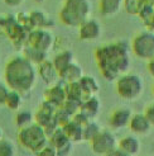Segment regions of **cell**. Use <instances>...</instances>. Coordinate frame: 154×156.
Masks as SVG:
<instances>
[{"label":"cell","instance_id":"cell-1","mask_svg":"<svg viewBox=\"0 0 154 156\" xmlns=\"http://www.w3.org/2000/svg\"><path fill=\"white\" fill-rule=\"evenodd\" d=\"M96 64L106 80L114 81L130 66V58L125 43H111L99 47L95 52Z\"/></svg>","mask_w":154,"mask_h":156},{"label":"cell","instance_id":"cell-2","mask_svg":"<svg viewBox=\"0 0 154 156\" xmlns=\"http://www.w3.org/2000/svg\"><path fill=\"white\" fill-rule=\"evenodd\" d=\"M5 81L12 90L25 94L33 89L35 84L34 65L24 56H15L5 65Z\"/></svg>","mask_w":154,"mask_h":156},{"label":"cell","instance_id":"cell-3","mask_svg":"<svg viewBox=\"0 0 154 156\" xmlns=\"http://www.w3.org/2000/svg\"><path fill=\"white\" fill-rule=\"evenodd\" d=\"M91 5L89 0H65L59 12V19L68 27H80L89 18Z\"/></svg>","mask_w":154,"mask_h":156},{"label":"cell","instance_id":"cell-4","mask_svg":"<svg viewBox=\"0 0 154 156\" xmlns=\"http://www.w3.org/2000/svg\"><path fill=\"white\" fill-rule=\"evenodd\" d=\"M18 141L24 149L38 154L45 145H48V137L42 126L38 123L22 127L18 132Z\"/></svg>","mask_w":154,"mask_h":156},{"label":"cell","instance_id":"cell-5","mask_svg":"<svg viewBox=\"0 0 154 156\" xmlns=\"http://www.w3.org/2000/svg\"><path fill=\"white\" fill-rule=\"evenodd\" d=\"M144 84L139 75L125 74L116 80V93L125 100H135L143 93Z\"/></svg>","mask_w":154,"mask_h":156},{"label":"cell","instance_id":"cell-6","mask_svg":"<svg viewBox=\"0 0 154 156\" xmlns=\"http://www.w3.org/2000/svg\"><path fill=\"white\" fill-rule=\"evenodd\" d=\"M132 50L136 57L150 60L154 56V32L145 30L138 33L132 41Z\"/></svg>","mask_w":154,"mask_h":156},{"label":"cell","instance_id":"cell-7","mask_svg":"<svg viewBox=\"0 0 154 156\" xmlns=\"http://www.w3.org/2000/svg\"><path fill=\"white\" fill-rule=\"evenodd\" d=\"M92 151L96 155H109L115 147H118L116 137L107 129H101L91 140Z\"/></svg>","mask_w":154,"mask_h":156},{"label":"cell","instance_id":"cell-8","mask_svg":"<svg viewBox=\"0 0 154 156\" xmlns=\"http://www.w3.org/2000/svg\"><path fill=\"white\" fill-rule=\"evenodd\" d=\"M53 43H55V38L52 33L44 28H35L34 30H30L28 36V44L43 52H48L52 48Z\"/></svg>","mask_w":154,"mask_h":156},{"label":"cell","instance_id":"cell-9","mask_svg":"<svg viewBox=\"0 0 154 156\" xmlns=\"http://www.w3.org/2000/svg\"><path fill=\"white\" fill-rule=\"evenodd\" d=\"M101 34L100 23L92 19H86L80 24V38L82 41H94Z\"/></svg>","mask_w":154,"mask_h":156},{"label":"cell","instance_id":"cell-10","mask_svg":"<svg viewBox=\"0 0 154 156\" xmlns=\"http://www.w3.org/2000/svg\"><path fill=\"white\" fill-rule=\"evenodd\" d=\"M132 118V112L128 108H118L110 115V126L115 129L124 128L129 124V121Z\"/></svg>","mask_w":154,"mask_h":156},{"label":"cell","instance_id":"cell-11","mask_svg":"<svg viewBox=\"0 0 154 156\" xmlns=\"http://www.w3.org/2000/svg\"><path fill=\"white\" fill-rule=\"evenodd\" d=\"M150 123L147 119V117L144 115V113L140 114H134L132 115V118L129 121V128L133 133L136 135H147L150 131Z\"/></svg>","mask_w":154,"mask_h":156},{"label":"cell","instance_id":"cell-12","mask_svg":"<svg viewBox=\"0 0 154 156\" xmlns=\"http://www.w3.org/2000/svg\"><path fill=\"white\" fill-rule=\"evenodd\" d=\"M43 97H44V100L55 103L58 107L62 105L65 103V100L67 99L65 87H62V85H53V87L45 89L43 93Z\"/></svg>","mask_w":154,"mask_h":156},{"label":"cell","instance_id":"cell-13","mask_svg":"<svg viewBox=\"0 0 154 156\" xmlns=\"http://www.w3.org/2000/svg\"><path fill=\"white\" fill-rule=\"evenodd\" d=\"M38 74H39L41 79L47 84H51L58 77V71L53 65V61H48L47 58L42 61L41 64H38Z\"/></svg>","mask_w":154,"mask_h":156},{"label":"cell","instance_id":"cell-14","mask_svg":"<svg viewBox=\"0 0 154 156\" xmlns=\"http://www.w3.org/2000/svg\"><path fill=\"white\" fill-rule=\"evenodd\" d=\"M63 128L67 138L73 144V142H81L83 141V127L77 122H75L72 118L68 121L66 124L61 126Z\"/></svg>","mask_w":154,"mask_h":156},{"label":"cell","instance_id":"cell-15","mask_svg":"<svg viewBox=\"0 0 154 156\" xmlns=\"http://www.w3.org/2000/svg\"><path fill=\"white\" fill-rule=\"evenodd\" d=\"M83 76L82 67L80 65L76 64H70L67 67H65L62 71L58 73V77L62 80L65 84L66 83H73V81H79L81 77Z\"/></svg>","mask_w":154,"mask_h":156},{"label":"cell","instance_id":"cell-16","mask_svg":"<svg viewBox=\"0 0 154 156\" xmlns=\"http://www.w3.org/2000/svg\"><path fill=\"white\" fill-rule=\"evenodd\" d=\"M100 108H101V103H100L99 98L96 95H94V97H90L86 100H83L80 107V112L83 113L87 118H90L92 121L99 114Z\"/></svg>","mask_w":154,"mask_h":156},{"label":"cell","instance_id":"cell-17","mask_svg":"<svg viewBox=\"0 0 154 156\" xmlns=\"http://www.w3.org/2000/svg\"><path fill=\"white\" fill-rule=\"evenodd\" d=\"M118 147L121 149L128 156H134L140 151V142L134 136H125L118 142Z\"/></svg>","mask_w":154,"mask_h":156},{"label":"cell","instance_id":"cell-18","mask_svg":"<svg viewBox=\"0 0 154 156\" xmlns=\"http://www.w3.org/2000/svg\"><path fill=\"white\" fill-rule=\"evenodd\" d=\"M122 2L124 0H100V12L106 17L115 15L120 12Z\"/></svg>","mask_w":154,"mask_h":156},{"label":"cell","instance_id":"cell-19","mask_svg":"<svg viewBox=\"0 0 154 156\" xmlns=\"http://www.w3.org/2000/svg\"><path fill=\"white\" fill-rule=\"evenodd\" d=\"M80 84L82 87L85 95H86V99H89L90 97L96 95L99 93V90H100L99 83L95 80V77H92V76H85L83 75L80 79Z\"/></svg>","mask_w":154,"mask_h":156},{"label":"cell","instance_id":"cell-20","mask_svg":"<svg viewBox=\"0 0 154 156\" xmlns=\"http://www.w3.org/2000/svg\"><path fill=\"white\" fill-rule=\"evenodd\" d=\"M73 62V53L70 50H65L62 52H59L58 55H56L55 58H53V65L57 69V71H62L65 67H67L70 64Z\"/></svg>","mask_w":154,"mask_h":156},{"label":"cell","instance_id":"cell-21","mask_svg":"<svg viewBox=\"0 0 154 156\" xmlns=\"http://www.w3.org/2000/svg\"><path fill=\"white\" fill-rule=\"evenodd\" d=\"M65 90H66V95L67 98H72V99H79L81 102L86 100V95L82 90V87L79 81H73V83H66L65 85Z\"/></svg>","mask_w":154,"mask_h":156},{"label":"cell","instance_id":"cell-22","mask_svg":"<svg viewBox=\"0 0 154 156\" xmlns=\"http://www.w3.org/2000/svg\"><path fill=\"white\" fill-rule=\"evenodd\" d=\"M23 53H24V57L27 60H29L32 64H41L42 61L45 60V56H47V52H43L41 50H37L33 46H25L24 50H23Z\"/></svg>","mask_w":154,"mask_h":156},{"label":"cell","instance_id":"cell-23","mask_svg":"<svg viewBox=\"0 0 154 156\" xmlns=\"http://www.w3.org/2000/svg\"><path fill=\"white\" fill-rule=\"evenodd\" d=\"M138 17L142 19V22L145 26L150 28L152 20L154 18V3H144Z\"/></svg>","mask_w":154,"mask_h":156},{"label":"cell","instance_id":"cell-24","mask_svg":"<svg viewBox=\"0 0 154 156\" xmlns=\"http://www.w3.org/2000/svg\"><path fill=\"white\" fill-rule=\"evenodd\" d=\"M4 105H6L10 111H18L22 105V94L18 93L17 90H9L5 99Z\"/></svg>","mask_w":154,"mask_h":156},{"label":"cell","instance_id":"cell-25","mask_svg":"<svg viewBox=\"0 0 154 156\" xmlns=\"http://www.w3.org/2000/svg\"><path fill=\"white\" fill-rule=\"evenodd\" d=\"M47 17L41 12H32L29 14V28H44L47 27Z\"/></svg>","mask_w":154,"mask_h":156},{"label":"cell","instance_id":"cell-26","mask_svg":"<svg viewBox=\"0 0 154 156\" xmlns=\"http://www.w3.org/2000/svg\"><path fill=\"white\" fill-rule=\"evenodd\" d=\"M48 141H49L51 145L55 146L56 149H58V147H61L62 145H65L66 142H68L70 140L67 138V136H66V133H65L63 128L59 126V127L52 133V136L48 138Z\"/></svg>","mask_w":154,"mask_h":156},{"label":"cell","instance_id":"cell-27","mask_svg":"<svg viewBox=\"0 0 154 156\" xmlns=\"http://www.w3.org/2000/svg\"><path fill=\"white\" fill-rule=\"evenodd\" d=\"M101 131L100 129V126L96 123V122H92L90 121L89 123H86L83 126V141H90L94 138L99 132Z\"/></svg>","mask_w":154,"mask_h":156},{"label":"cell","instance_id":"cell-28","mask_svg":"<svg viewBox=\"0 0 154 156\" xmlns=\"http://www.w3.org/2000/svg\"><path fill=\"white\" fill-rule=\"evenodd\" d=\"M143 2L142 0H124L122 2V6L128 14L130 15H138L143 6Z\"/></svg>","mask_w":154,"mask_h":156},{"label":"cell","instance_id":"cell-29","mask_svg":"<svg viewBox=\"0 0 154 156\" xmlns=\"http://www.w3.org/2000/svg\"><path fill=\"white\" fill-rule=\"evenodd\" d=\"M32 121H33V115L29 111H20L15 115V124L19 128L28 126V124L32 123Z\"/></svg>","mask_w":154,"mask_h":156},{"label":"cell","instance_id":"cell-30","mask_svg":"<svg viewBox=\"0 0 154 156\" xmlns=\"http://www.w3.org/2000/svg\"><path fill=\"white\" fill-rule=\"evenodd\" d=\"M81 104H82V102H81V100H79V99L67 98V99L65 100V103L61 105V107H62L68 114H71V117H72L75 113H77V112L80 111Z\"/></svg>","mask_w":154,"mask_h":156},{"label":"cell","instance_id":"cell-31","mask_svg":"<svg viewBox=\"0 0 154 156\" xmlns=\"http://www.w3.org/2000/svg\"><path fill=\"white\" fill-rule=\"evenodd\" d=\"M53 117H55V114L53 113H51V112H48V111H45L44 108H39V111L37 112V114H35V122L39 124V126H42V127H44L45 124H47Z\"/></svg>","mask_w":154,"mask_h":156},{"label":"cell","instance_id":"cell-32","mask_svg":"<svg viewBox=\"0 0 154 156\" xmlns=\"http://www.w3.org/2000/svg\"><path fill=\"white\" fill-rule=\"evenodd\" d=\"M15 155L14 145L9 140H0V156H13Z\"/></svg>","mask_w":154,"mask_h":156},{"label":"cell","instance_id":"cell-33","mask_svg":"<svg viewBox=\"0 0 154 156\" xmlns=\"http://www.w3.org/2000/svg\"><path fill=\"white\" fill-rule=\"evenodd\" d=\"M55 118L58 122L59 126H63V124H66L68 121L72 118V117H71V114H68L62 107H58V109L55 113Z\"/></svg>","mask_w":154,"mask_h":156},{"label":"cell","instance_id":"cell-34","mask_svg":"<svg viewBox=\"0 0 154 156\" xmlns=\"http://www.w3.org/2000/svg\"><path fill=\"white\" fill-rule=\"evenodd\" d=\"M71 151H72V142L71 141H68L61 147H58V149H56V152L58 156H67V155L71 154Z\"/></svg>","mask_w":154,"mask_h":156},{"label":"cell","instance_id":"cell-35","mask_svg":"<svg viewBox=\"0 0 154 156\" xmlns=\"http://www.w3.org/2000/svg\"><path fill=\"white\" fill-rule=\"evenodd\" d=\"M37 155H39V156H55V155H57L56 147L53 145H45Z\"/></svg>","mask_w":154,"mask_h":156},{"label":"cell","instance_id":"cell-36","mask_svg":"<svg viewBox=\"0 0 154 156\" xmlns=\"http://www.w3.org/2000/svg\"><path fill=\"white\" fill-rule=\"evenodd\" d=\"M144 115L147 117V119L149 121L150 126L154 127V103L149 104L147 108L144 109Z\"/></svg>","mask_w":154,"mask_h":156},{"label":"cell","instance_id":"cell-37","mask_svg":"<svg viewBox=\"0 0 154 156\" xmlns=\"http://www.w3.org/2000/svg\"><path fill=\"white\" fill-rule=\"evenodd\" d=\"M9 87L4 83H0V105L5 103V99H6V95L9 93Z\"/></svg>","mask_w":154,"mask_h":156},{"label":"cell","instance_id":"cell-38","mask_svg":"<svg viewBox=\"0 0 154 156\" xmlns=\"http://www.w3.org/2000/svg\"><path fill=\"white\" fill-rule=\"evenodd\" d=\"M23 2H24V0H4V3L6 5H9V6H18Z\"/></svg>","mask_w":154,"mask_h":156},{"label":"cell","instance_id":"cell-39","mask_svg":"<svg viewBox=\"0 0 154 156\" xmlns=\"http://www.w3.org/2000/svg\"><path fill=\"white\" fill-rule=\"evenodd\" d=\"M148 71L150 73V75L154 77V56L148 60Z\"/></svg>","mask_w":154,"mask_h":156},{"label":"cell","instance_id":"cell-40","mask_svg":"<svg viewBox=\"0 0 154 156\" xmlns=\"http://www.w3.org/2000/svg\"><path fill=\"white\" fill-rule=\"evenodd\" d=\"M143 3H154V0H142Z\"/></svg>","mask_w":154,"mask_h":156},{"label":"cell","instance_id":"cell-41","mask_svg":"<svg viewBox=\"0 0 154 156\" xmlns=\"http://www.w3.org/2000/svg\"><path fill=\"white\" fill-rule=\"evenodd\" d=\"M150 29H154V18L152 20V24H150Z\"/></svg>","mask_w":154,"mask_h":156},{"label":"cell","instance_id":"cell-42","mask_svg":"<svg viewBox=\"0 0 154 156\" xmlns=\"http://www.w3.org/2000/svg\"><path fill=\"white\" fill-rule=\"evenodd\" d=\"M2 138H3V129L0 128V140H2Z\"/></svg>","mask_w":154,"mask_h":156},{"label":"cell","instance_id":"cell-43","mask_svg":"<svg viewBox=\"0 0 154 156\" xmlns=\"http://www.w3.org/2000/svg\"><path fill=\"white\" fill-rule=\"evenodd\" d=\"M34 2H38V3H43L44 0H34Z\"/></svg>","mask_w":154,"mask_h":156},{"label":"cell","instance_id":"cell-44","mask_svg":"<svg viewBox=\"0 0 154 156\" xmlns=\"http://www.w3.org/2000/svg\"><path fill=\"white\" fill-rule=\"evenodd\" d=\"M152 91H153V95H154V84H153V88H152Z\"/></svg>","mask_w":154,"mask_h":156}]
</instances>
